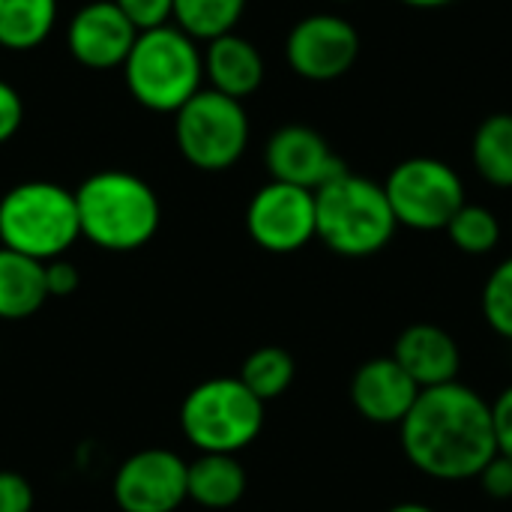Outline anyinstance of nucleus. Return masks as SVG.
<instances>
[{
    "instance_id": "obj_12",
    "label": "nucleus",
    "mask_w": 512,
    "mask_h": 512,
    "mask_svg": "<svg viewBox=\"0 0 512 512\" xmlns=\"http://www.w3.org/2000/svg\"><path fill=\"white\" fill-rule=\"evenodd\" d=\"M264 165L270 171V180L291 183L309 192H318L324 183L348 171L330 141L318 129L300 123L282 126L270 135L264 147Z\"/></svg>"
},
{
    "instance_id": "obj_25",
    "label": "nucleus",
    "mask_w": 512,
    "mask_h": 512,
    "mask_svg": "<svg viewBox=\"0 0 512 512\" xmlns=\"http://www.w3.org/2000/svg\"><path fill=\"white\" fill-rule=\"evenodd\" d=\"M114 3L132 21V27L138 33L168 24L171 9H174V0H114Z\"/></svg>"
},
{
    "instance_id": "obj_33",
    "label": "nucleus",
    "mask_w": 512,
    "mask_h": 512,
    "mask_svg": "<svg viewBox=\"0 0 512 512\" xmlns=\"http://www.w3.org/2000/svg\"><path fill=\"white\" fill-rule=\"evenodd\" d=\"M336 3H354V0H336Z\"/></svg>"
},
{
    "instance_id": "obj_32",
    "label": "nucleus",
    "mask_w": 512,
    "mask_h": 512,
    "mask_svg": "<svg viewBox=\"0 0 512 512\" xmlns=\"http://www.w3.org/2000/svg\"><path fill=\"white\" fill-rule=\"evenodd\" d=\"M387 512H435V510H432V507H426V504L408 501V504H396V507H390Z\"/></svg>"
},
{
    "instance_id": "obj_9",
    "label": "nucleus",
    "mask_w": 512,
    "mask_h": 512,
    "mask_svg": "<svg viewBox=\"0 0 512 512\" xmlns=\"http://www.w3.org/2000/svg\"><path fill=\"white\" fill-rule=\"evenodd\" d=\"M360 57L357 27L333 12L300 18L285 39V60L306 81H336L354 69Z\"/></svg>"
},
{
    "instance_id": "obj_5",
    "label": "nucleus",
    "mask_w": 512,
    "mask_h": 512,
    "mask_svg": "<svg viewBox=\"0 0 512 512\" xmlns=\"http://www.w3.org/2000/svg\"><path fill=\"white\" fill-rule=\"evenodd\" d=\"M81 237L75 192L51 180H27L0 198V246L36 261L63 258Z\"/></svg>"
},
{
    "instance_id": "obj_7",
    "label": "nucleus",
    "mask_w": 512,
    "mask_h": 512,
    "mask_svg": "<svg viewBox=\"0 0 512 512\" xmlns=\"http://www.w3.org/2000/svg\"><path fill=\"white\" fill-rule=\"evenodd\" d=\"M174 141L180 156L198 171H228L249 147V117L243 102L198 90L174 114Z\"/></svg>"
},
{
    "instance_id": "obj_29",
    "label": "nucleus",
    "mask_w": 512,
    "mask_h": 512,
    "mask_svg": "<svg viewBox=\"0 0 512 512\" xmlns=\"http://www.w3.org/2000/svg\"><path fill=\"white\" fill-rule=\"evenodd\" d=\"M78 288V267L63 258L45 261V291L48 297H69Z\"/></svg>"
},
{
    "instance_id": "obj_4",
    "label": "nucleus",
    "mask_w": 512,
    "mask_h": 512,
    "mask_svg": "<svg viewBox=\"0 0 512 512\" xmlns=\"http://www.w3.org/2000/svg\"><path fill=\"white\" fill-rule=\"evenodd\" d=\"M123 78L132 99L156 114H177L204 81V51L174 24L138 33Z\"/></svg>"
},
{
    "instance_id": "obj_11",
    "label": "nucleus",
    "mask_w": 512,
    "mask_h": 512,
    "mask_svg": "<svg viewBox=\"0 0 512 512\" xmlns=\"http://www.w3.org/2000/svg\"><path fill=\"white\" fill-rule=\"evenodd\" d=\"M114 501L123 512H174L186 501V459L171 450H141L114 477Z\"/></svg>"
},
{
    "instance_id": "obj_24",
    "label": "nucleus",
    "mask_w": 512,
    "mask_h": 512,
    "mask_svg": "<svg viewBox=\"0 0 512 512\" xmlns=\"http://www.w3.org/2000/svg\"><path fill=\"white\" fill-rule=\"evenodd\" d=\"M480 306H483L486 324H489L501 339H510L512 342V258L501 261V264L492 270V276H489L486 285H483Z\"/></svg>"
},
{
    "instance_id": "obj_20",
    "label": "nucleus",
    "mask_w": 512,
    "mask_h": 512,
    "mask_svg": "<svg viewBox=\"0 0 512 512\" xmlns=\"http://www.w3.org/2000/svg\"><path fill=\"white\" fill-rule=\"evenodd\" d=\"M471 159L477 174L498 186V189H512V114L498 111L489 114L471 141Z\"/></svg>"
},
{
    "instance_id": "obj_31",
    "label": "nucleus",
    "mask_w": 512,
    "mask_h": 512,
    "mask_svg": "<svg viewBox=\"0 0 512 512\" xmlns=\"http://www.w3.org/2000/svg\"><path fill=\"white\" fill-rule=\"evenodd\" d=\"M399 3L414 6V9H444V6H450L456 0H399Z\"/></svg>"
},
{
    "instance_id": "obj_21",
    "label": "nucleus",
    "mask_w": 512,
    "mask_h": 512,
    "mask_svg": "<svg viewBox=\"0 0 512 512\" xmlns=\"http://www.w3.org/2000/svg\"><path fill=\"white\" fill-rule=\"evenodd\" d=\"M249 0H174L171 21L195 42H213L234 33Z\"/></svg>"
},
{
    "instance_id": "obj_15",
    "label": "nucleus",
    "mask_w": 512,
    "mask_h": 512,
    "mask_svg": "<svg viewBox=\"0 0 512 512\" xmlns=\"http://www.w3.org/2000/svg\"><path fill=\"white\" fill-rule=\"evenodd\" d=\"M390 357L414 378L420 390L453 384L462 369V354L456 339L444 327L426 321L405 327Z\"/></svg>"
},
{
    "instance_id": "obj_13",
    "label": "nucleus",
    "mask_w": 512,
    "mask_h": 512,
    "mask_svg": "<svg viewBox=\"0 0 512 512\" xmlns=\"http://www.w3.org/2000/svg\"><path fill=\"white\" fill-rule=\"evenodd\" d=\"M138 39V30L132 21L117 9L114 0H93L81 6L66 30V48L69 54L96 72L117 69L129 57L132 45Z\"/></svg>"
},
{
    "instance_id": "obj_16",
    "label": "nucleus",
    "mask_w": 512,
    "mask_h": 512,
    "mask_svg": "<svg viewBox=\"0 0 512 512\" xmlns=\"http://www.w3.org/2000/svg\"><path fill=\"white\" fill-rule=\"evenodd\" d=\"M204 78L210 81V90L243 102L264 84V57L252 39L225 33L204 48Z\"/></svg>"
},
{
    "instance_id": "obj_3",
    "label": "nucleus",
    "mask_w": 512,
    "mask_h": 512,
    "mask_svg": "<svg viewBox=\"0 0 512 512\" xmlns=\"http://www.w3.org/2000/svg\"><path fill=\"white\" fill-rule=\"evenodd\" d=\"M384 183L342 171L315 192V237L342 258H369L396 237Z\"/></svg>"
},
{
    "instance_id": "obj_18",
    "label": "nucleus",
    "mask_w": 512,
    "mask_h": 512,
    "mask_svg": "<svg viewBox=\"0 0 512 512\" xmlns=\"http://www.w3.org/2000/svg\"><path fill=\"white\" fill-rule=\"evenodd\" d=\"M45 300V264L0 246V321L30 318Z\"/></svg>"
},
{
    "instance_id": "obj_23",
    "label": "nucleus",
    "mask_w": 512,
    "mask_h": 512,
    "mask_svg": "<svg viewBox=\"0 0 512 512\" xmlns=\"http://www.w3.org/2000/svg\"><path fill=\"white\" fill-rule=\"evenodd\" d=\"M450 243L465 255H489L501 243V222L483 204H462L444 228Z\"/></svg>"
},
{
    "instance_id": "obj_19",
    "label": "nucleus",
    "mask_w": 512,
    "mask_h": 512,
    "mask_svg": "<svg viewBox=\"0 0 512 512\" xmlns=\"http://www.w3.org/2000/svg\"><path fill=\"white\" fill-rule=\"evenodd\" d=\"M57 21V0H0V48L33 51Z\"/></svg>"
},
{
    "instance_id": "obj_17",
    "label": "nucleus",
    "mask_w": 512,
    "mask_h": 512,
    "mask_svg": "<svg viewBox=\"0 0 512 512\" xmlns=\"http://www.w3.org/2000/svg\"><path fill=\"white\" fill-rule=\"evenodd\" d=\"M246 495V471L237 456L228 453H198L186 462V501L204 510H228Z\"/></svg>"
},
{
    "instance_id": "obj_27",
    "label": "nucleus",
    "mask_w": 512,
    "mask_h": 512,
    "mask_svg": "<svg viewBox=\"0 0 512 512\" xmlns=\"http://www.w3.org/2000/svg\"><path fill=\"white\" fill-rule=\"evenodd\" d=\"M24 123V99L21 93L0 78V144L12 141Z\"/></svg>"
},
{
    "instance_id": "obj_2",
    "label": "nucleus",
    "mask_w": 512,
    "mask_h": 512,
    "mask_svg": "<svg viewBox=\"0 0 512 512\" xmlns=\"http://www.w3.org/2000/svg\"><path fill=\"white\" fill-rule=\"evenodd\" d=\"M81 237L105 252L147 246L162 222V207L147 180L129 171H96L75 189Z\"/></svg>"
},
{
    "instance_id": "obj_8",
    "label": "nucleus",
    "mask_w": 512,
    "mask_h": 512,
    "mask_svg": "<svg viewBox=\"0 0 512 512\" xmlns=\"http://www.w3.org/2000/svg\"><path fill=\"white\" fill-rule=\"evenodd\" d=\"M384 192L396 222L411 231H444L468 201L459 171L435 156H411L399 162L387 174Z\"/></svg>"
},
{
    "instance_id": "obj_28",
    "label": "nucleus",
    "mask_w": 512,
    "mask_h": 512,
    "mask_svg": "<svg viewBox=\"0 0 512 512\" xmlns=\"http://www.w3.org/2000/svg\"><path fill=\"white\" fill-rule=\"evenodd\" d=\"M30 510H33V486L15 471H0V512Z\"/></svg>"
},
{
    "instance_id": "obj_10",
    "label": "nucleus",
    "mask_w": 512,
    "mask_h": 512,
    "mask_svg": "<svg viewBox=\"0 0 512 512\" xmlns=\"http://www.w3.org/2000/svg\"><path fill=\"white\" fill-rule=\"evenodd\" d=\"M246 231L264 252L291 255L315 240V192L270 180L246 207Z\"/></svg>"
},
{
    "instance_id": "obj_1",
    "label": "nucleus",
    "mask_w": 512,
    "mask_h": 512,
    "mask_svg": "<svg viewBox=\"0 0 512 512\" xmlns=\"http://www.w3.org/2000/svg\"><path fill=\"white\" fill-rule=\"evenodd\" d=\"M399 438L408 462L444 483L477 480L498 453L492 405L459 381L420 390L414 408L399 423Z\"/></svg>"
},
{
    "instance_id": "obj_26",
    "label": "nucleus",
    "mask_w": 512,
    "mask_h": 512,
    "mask_svg": "<svg viewBox=\"0 0 512 512\" xmlns=\"http://www.w3.org/2000/svg\"><path fill=\"white\" fill-rule=\"evenodd\" d=\"M477 480H480V486H483V492L489 498H495V501H512V459L495 453L486 462V468L477 474Z\"/></svg>"
},
{
    "instance_id": "obj_6",
    "label": "nucleus",
    "mask_w": 512,
    "mask_h": 512,
    "mask_svg": "<svg viewBox=\"0 0 512 512\" xmlns=\"http://www.w3.org/2000/svg\"><path fill=\"white\" fill-rule=\"evenodd\" d=\"M180 429L198 453L237 456L261 435L264 402L240 378H210L183 399Z\"/></svg>"
},
{
    "instance_id": "obj_22",
    "label": "nucleus",
    "mask_w": 512,
    "mask_h": 512,
    "mask_svg": "<svg viewBox=\"0 0 512 512\" xmlns=\"http://www.w3.org/2000/svg\"><path fill=\"white\" fill-rule=\"evenodd\" d=\"M294 372H297L294 357H291L285 348H279V345H264V348L252 351V354L243 360L237 378L246 384V390H249L252 396H258V399L267 405V402L279 399V396L294 384Z\"/></svg>"
},
{
    "instance_id": "obj_30",
    "label": "nucleus",
    "mask_w": 512,
    "mask_h": 512,
    "mask_svg": "<svg viewBox=\"0 0 512 512\" xmlns=\"http://www.w3.org/2000/svg\"><path fill=\"white\" fill-rule=\"evenodd\" d=\"M492 426H495L498 453L512 459V387H507V390L492 402Z\"/></svg>"
},
{
    "instance_id": "obj_14",
    "label": "nucleus",
    "mask_w": 512,
    "mask_h": 512,
    "mask_svg": "<svg viewBox=\"0 0 512 512\" xmlns=\"http://www.w3.org/2000/svg\"><path fill=\"white\" fill-rule=\"evenodd\" d=\"M417 396L420 387L393 357L366 360L351 378V402L357 414L375 426H399Z\"/></svg>"
}]
</instances>
